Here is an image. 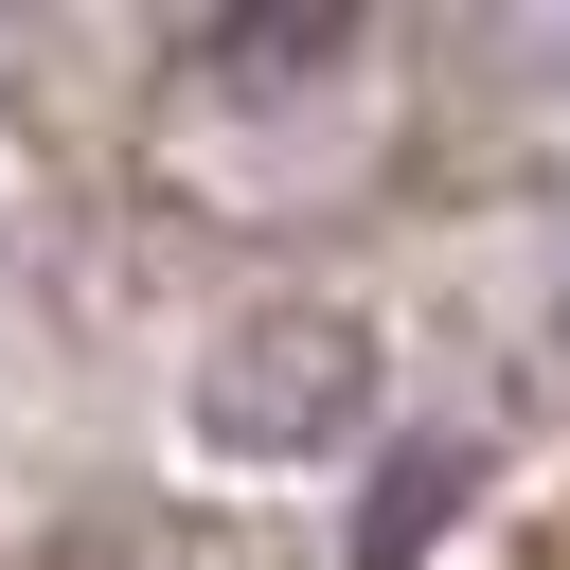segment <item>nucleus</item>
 <instances>
[{
    "label": "nucleus",
    "instance_id": "2",
    "mask_svg": "<svg viewBox=\"0 0 570 570\" xmlns=\"http://www.w3.org/2000/svg\"><path fill=\"white\" fill-rule=\"evenodd\" d=\"M356 53H374L356 18L285 0V18H196V36L160 53V89H178V107H321V89L356 71Z\"/></svg>",
    "mask_w": 570,
    "mask_h": 570
},
{
    "label": "nucleus",
    "instance_id": "1",
    "mask_svg": "<svg viewBox=\"0 0 570 570\" xmlns=\"http://www.w3.org/2000/svg\"><path fill=\"white\" fill-rule=\"evenodd\" d=\"M374 392H392L374 321H338V303H249V321L196 356V445H214V463H338V445L374 428Z\"/></svg>",
    "mask_w": 570,
    "mask_h": 570
}]
</instances>
